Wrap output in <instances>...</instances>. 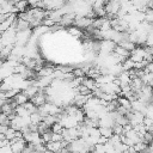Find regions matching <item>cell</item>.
<instances>
[{
  "label": "cell",
  "mask_w": 153,
  "mask_h": 153,
  "mask_svg": "<svg viewBox=\"0 0 153 153\" xmlns=\"http://www.w3.org/2000/svg\"><path fill=\"white\" fill-rule=\"evenodd\" d=\"M0 37H1V41H2L4 47L5 45H14L16 37H17V30L13 26H11L8 30H6L5 32H2L0 35Z\"/></svg>",
  "instance_id": "cell-1"
},
{
  "label": "cell",
  "mask_w": 153,
  "mask_h": 153,
  "mask_svg": "<svg viewBox=\"0 0 153 153\" xmlns=\"http://www.w3.org/2000/svg\"><path fill=\"white\" fill-rule=\"evenodd\" d=\"M120 8H121V2H120V0H110V1L105 2L106 17H108L109 19L115 18Z\"/></svg>",
  "instance_id": "cell-2"
},
{
  "label": "cell",
  "mask_w": 153,
  "mask_h": 153,
  "mask_svg": "<svg viewBox=\"0 0 153 153\" xmlns=\"http://www.w3.org/2000/svg\"><path fill=\"white\" fill-rule=\"evenodd\" d=\"M32 36V31L31 29H26L23 31H17V37H16V43L14 45H26L30 37Z\"/></svg>",
  "instance_id": "cell-3"
},
{
  "label": "cell",
  "mask_w": 153,
  "mask_h": 153,
  "mask_svg": "<svg viewBox=\"0 0 153 153\" xmlns=\"http://www.w3.org/2000/svg\"><path fill=\"white\" fill-rule=\"evenodd\" d=\"M117 44L111 39H100L99 41V53L98 54H111L115 50V47Z\"/></svg>",
  "instance_id": "cell-4"
},
{
  "label": "cell",
  "mask_w": 153,
  "mask_h": 153,
  "mask_svg": "<svg viewBox=\"0 0 153 153\" xmlns=\"http://www.w3.org/2000/svg\"><path fill=\"white\" fill-rule=\"evenodd\" d=\"M26 145H27V142L23 137H16L12 141H10V147L13 153H23Z\"/></svg>",
  "instance_id": "cell-5"
},
{
  "label": "cell",
  "mask_w": 153,
  "mask_h": 153,
  "mask_svg": "<svg viewBox=\"0 0 153 153\" xmlns=\"http://www.w3.org/2000/svg\"><path fill=\"white\" fill-rule=\"evenodd\" d=\"M92 23H93L92 18H88V17H75V20H74L73 25L78 26V27H80L82 30V29H87L88 26H91Z\"/></svg>",
  "instance_id": "cell-6"
},
{
  "label": "cell",
  "mask_w": 153,
  "mask_h": 153,
  "mask_svg": "<svg viewBox=\"0 0 153 153\" xmlns=\"http://www.w3.org/2000/svg\"><path fill=\"white\" fill-rule=\"evenodd\" d=\"M31 99V102L36 105V106H41V105H43V104H45L47 102H48V98H47V93H44L43 92V90H41L37 94H35L32 98H30Z\"/></svg>",
  "instance_id": "cell-7"
},
{
  "label": "cell",
  "mask_w": 153,
  "mask_h": 153,
  "mask_svg": "<svg viewBox=\"0 0 153 153\" xmlns=\"http://www.w3.org/2000/svg\"><path fill=\"white\" fill-rule=\"evenodd\" d=\"M75 13H67V14H65V16H62L61 17V19H60V22H59V24H60V26H71V25H73L74 24V20H75Z\"/></svg>",
  "instance_id": "cell-8"
},
{
  "label": "cell",
  "mask_w": 153,
  "mask_h": 153,
  "mask_svg": "<svg viewBox=\"0 0 153 153\" xmlns=\"http://www.w3.org/2000/svg\"><path fill=\"white\" fill-rule=\"evenodd\" d=\"M45 147H47L48 151L54 152V153H57V152H59L62 147H65V146H63L62 141H49V142L45 143Z\"/></svg>",
  "instance_id": "cell-9"
},
{
  "label": "cell",
  "mask_w": 153,
  "mask_h": 153,
  "mask_svg": "<svg viewBox=\"0 0 153 153\" xmlns=\"http://www.w3.org/2000/svg\"><path fill=\"white\" fill-rule=\"evenodd\" d=\"M10 127L13 128L14 130H22L24 128V124H23V121H22V117L16 115L11 121H10Z\"/></svg>",
  "instance_id": "cell-10"
},
{
  "label": "cell",
  "mask_w": 153,
  "mask_h": 153,
  "mask_svg": "<svg viewBox=\"0 0 153 153\" xmlns=\"http://www.w3.org/2000/svg\"><path fill=\"white\" fill-rule=\"evenodd\" d=\"M55 68L53 66H42V68L37 72V76L41 78V76H50L53 75Z\"/></svg>",
  "instance_id": "cell-11"
},
{
  "label": "cell",
  "mask_w": 153,
  "mask_h": 153,
  "mask_svg": "<svg viewBox=\"0 0 153 153\" xmlns=\"http://www.w3.org/2000/svg\"><path fill=\"white\" fill-rule=\"evenodd\" d=\"M67 31H68L69 35H72L73 37H76V38H80V37L84 36L82 30H81L80 27L75 26V25H71V26H68V27H67Z\"/></svg>",
  "instance_id": "cell-12"
},
{
  "label": "cell",
  "mask_w": 153,
  "mask_h": 153,
  "mask_svg": "<svg viewBox=\"0 0 153 153\" xmlns=\"http://www.w3.org/2000/svg\"><path fill=\"white\" fill-rule=\"evenodd\" d=\"M12 99L17 103V105H23V104H25V103L29 100V97H27L23 91H20V92H18Z\"/></svg>",
  "instance_id": "cell-13"
},
{
  "label": "cell",
  "mask_w": 153,
  "mask_h": 153,
  "mask_svg": "<svg viewBox=\"0 0 153 153\" xmlns=\"http://www.w3.org/2000/svg\"><path fill=\"white\" fill-rule=\"evenodd\" d=\"M82 84H84L85 86H87V88H88L91 92H93V91H96V88H98V85H97L96 80L92 79V78H84Z\"/></svg>",
  "instance_id": "cell-14"
},
{
  "label": "cell",
  "mask_w": 153,
  "mask_h": 153,
  "mask_svg": "<svg viewBox=\"0 0 153 153\" xmlns=\"http://www.w3.org/2000/svg\"><path fill=\"white\" fill-rule=\"evenodd\" d=\"M114 53H115V54H117V55H120V56H122V57H124V59H128V57L130 56V51H129V50H127L126 48H123V47L118 45V44L115 47Z\"/></svg>",
  "instance_id": "cell-15"
},
{
  "label": "cell",
  "mask_w": 153,
  "mask_h": 153,
  "mask_svg": "<svg viewBox=\"0 0 153 153\" xmlns=\"http://www.w3.org/2000/svg\"><path fill=\"white\" fill-rule=\"evenodd\" d=\"M98 128H99L100 135L104 136V137H106V139H110L111 135L114 134V130H112V128H110V127H98Z\"/></svg>",
  "instance_id": "cell-16"
},
{
  "label": "cell",
  "mask_w": 153,
  "mask_h": 153,
  "mask_svg": "<svg viewBox=\"0 0 153 153\" xmlns=\"http://www.w3.org/2000/svg\"><path fill=\"white\" fill-rule=\"evenodd\" d=\"M14 112H16L18 116H20V117L30 115V112L26 110V108H25L24 105H17V106L14 108Z\"/></svg>",
  "instance_id": "cell-17"
},
{
  "label": "cell",
  "mask_w": 153,
  "mask_h": 153,
  "mask_svg": "<svg viewBox=\"0 0 153 153\" xmlns=\"http://www.w3.org/2000/svg\"><path fill=\"white\" fill-rule=\"evenodd\" d=\"M14 6L17 7L18 12H25V11H27V6H29V4H27L26 0H20V1H18V2H16Z\"/></svg>",
  "instance_id": "cell-18"
},
{
  "label": "cell",
  "mask_w": 153,
  "mask_h": 153,
  "mask_svg": "<svg viewBox=\"0 0 153 153\" xmlns=\"http://www.w3.org/2000/svg\"><path fill=\"white\" fill-rule=\"evenodd\" d=\"M30 118H31V123H35V124H38V123H41L43 121V117L38 112L30 114Z\"/></svg>",
  "instance_id": "cell-19"
},
{
  "label": "cell",
  "mask_w": 153,
  "mask_h": 153,
  "mask_svg": "<svg viewBox=\"0 0 153 153\" xmlns=\"http://www.w3.org/2000/svg\"><path fill=\"white\" fill-rule=\"evenodd\" d=\"M16 131L17 130H14L13 128L8 127V129L5 131V139H7L8 141H12L13 139H16Z\"/></svg>",
  "instance_id": "cell-20"
},
{
  "label": "cell",
  "mask_w": 153,
  "mask_h": 153,
  "mask_svg": "<svg viewBox=\"0 0 153 153\" xmlns=\"http://www.w3.org/2000/svg\"><path fill=\"white\" fill-rule=\"evenodd\" d=\"M143 14H145V22L153 24V10L148 7V8L143 12Z\"/></svg>",
  "instance_id": "cell-21"
},
{
  "label": "cell",
  "mask_w": 153,
  "mask_h": 153,
  "mask_svg": "<svg viewBox=\"0 0 153 153\" xmlns=\"http://www.w3.org/2000/svg\"><path fill=\"white\" fill-rule=\"evenodd\" d=\"M41 135H42V139H43L44 143H47V142H49V141L53 140V130H51V129L47 130L45 133H43V134H41Z\"/></svg>",
  "instance_id": "cell-22"
},
{
  "label": "cell",
  "mask_w": 153,
  "mask_h": 153,
  "mask_svg": "<svg viewBox=\"0 0 153 153\" xmlns=\"http://www.w3.org/2000/svg\"><path fill=\"white\" fill-rule=\"evenodd\" d=\"M50 129L53 130V133H61V131L63 130V127H62V124L57 121V122H55V123L50 127Z\"/></svg>",
  "instance_id": "cell-23"
},
{
  "label": "cell",
  "mask_w": 153,
  "mask_h": 153,
  "mask_svg": "<svg viewBox=\"0 0 153 153\" xmlns=\"http://www.w3.org/2000/svg\"><path fill=\"white\" fill-rule=\"evenodd\" d=\"M0 124L10 126V117H8V115H6L4 112H0Z\"/></svg>",
  "instance_id": "cell-24"
},
{
  "label": "cell",
  "mask_w": 153,
  "mask_h": 153,
  "mask_svg": "<svg viewBox=\"0 0 153 153\" xmlns=\"http://www.w3.org/2000/svg\"><path fill=\"white\" fill-rule=\"evenodd\" d=\"M73 74H74V76H79V78L85 76V72H84V69L80 68V67H78L76 69H74V71H73Z\"/></svg>",
  "instance_id": "cell-25"
},
{
  "label": "cell",
  "mask_w": 153,
  "mask_h": 153,
  "mask_svg": "<svg viewBox=\"0 0 153 153\" xmlns=\"http://www.w3.org/2000/svg\"><path fill=\"white\" fill-rule=\"evenodd\" d=\"M145 72H149V73H153V61L151 62H147V65L145 66Z\"/></svg>",
  "instance_id": "cell-26"
},
{
  "label": "cell",
  "mask_w": 153,
  "mask_h": 153,
  "mask_svg": "<svg viewBox=\"0 0 153 153\" xmlns=\"http://www.w3.org/2000/svg\"><path fill=\"white\" fill-rule=\"evenodd\" d=\"M27 1V4L30 5V6H32V7H37V4L39 2V0H26Z\"/></svg>",
  "instance_id": "cell-27"
},
{
  "label": "cell",
  "mask_w": 153,
  "mask_h": 153,
  "mask_svg": "<svg viewBox=\"0 0 153 153\" xmlns=\"http://www.w3.org/2000/svg\"><path fill=\"white\" fill-rule=\"evenodd\" d=\"M10 126H6V124H0V133L1 134H5V131L8 129Z\"/></svg>",
  "instance_id": "cell-28"
},
{
  "label": "cell",
  "mask_w": 153,
  "mask_h": 153,
  "mask_svg": "<svg viewBox=\"0 0 153 153\" xmlns=\"http://www.w3.org/2000/svg\"><path fill=\"white\" fill-rule=\"evenodd\" d=\"M128 153H140V152H137V151H135L133 147H129V149H128Z\"/></svg>",
  "instance_id": "cell-29"
},
{
  "label": "cell",
  "mask_w": 153,
  "mask_h": 153,
  "mask_svg": "<svg viewBox=\"0 0 153 153\" xmlns=\"http://www.w3.org/2000/svg\"><path fill=\"white\" fill-rule=\"evenodd\" d=\"M148 7H149V8H152V10H153V0H152V1H149V2H148Z\"/></svg>",
  "instance_id": "cell-30"
},
{
  "label": "cell",
  "mask_w": 153,
  "mask_h": 153,
  "mask_svg": "<svg viewBox=\"0 0 153 153\" xmlns=\"http://www.w3.org/2000/svg\"><path fill=\"white\" fill-rule=\"evenodd\" d=\"M7 1H11V2H13V4H16V2H18V1H20V0H7Z\"/></svg>",
  "instance_id": "cell-31"
},
{
  "label": "cell",
  "mask_w": 153,
  "mask_h": 153,
  "mask_svg": "<svg viewBox=\"0 0 153 153\" xmlns=\"http://www.w3.org/2000/svg\"><path fill=\"white\" fill-rule=\"evenodd\" d=\"M145 1H146V2L148 4V2H149V1H152V0H145Z\"/></svg>",
  "instance_id": "cell-32"
},
{
  "label": "cell",
  "mask_w": 153,
  "mask_h": 153,
  "mask_svg": "<svg viewBox=\"0 0 153 153\" xmlns=\"http://www.w3.org/2000/svg\"><path fill=\"white\" fill-rule=\"evenodd\" d=\"M108 1H110V0H104V2H108Z\"/></svg>",
  "instance_id": "cell-33"
}]
</instances>
